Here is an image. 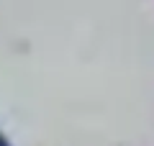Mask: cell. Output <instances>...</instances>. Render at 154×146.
Here are the masks:
<instances>
[{
  "instance_id": "obj_1",
  "label": "cell",
  "mask_w": 154,
  "mask_h": 146,
  "mask_svg": "<svg viewBox=\"0 0 154 146\" xmlns=\"http://www.w3.org/2000/svg\"><path fill=\"white\" fill-rule=\"evenodd\" d=\"M0 146H11V141H8L5 136H3V131H0Z\"/></svg>"
}]
</instances>
